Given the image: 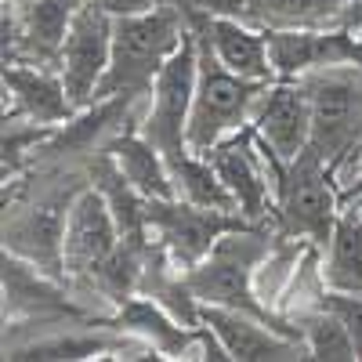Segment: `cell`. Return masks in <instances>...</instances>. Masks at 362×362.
<instances>
[{
  "label": "cell",
  "instance_id": "cell-1",
  "mask_svg": "<svg viewBox=\"0 0 362 362\" xmlns=\"http://www.w3.org/2000/svg\"><path fill=\"white\" fill-rule=\"evenodd\" d=\"M90 185V167L37 160L4 181V250L62 276V239L73 199Z\"/></svg>",
  "mask_w": 362,
  "mask_h": 362
},
{
  "label": "cell",
  "instance_id": "cell-2",
  "mask_svg": "<svg viewBox=\"0 0 362 362\" xmlns=\"http://www.w3.org/2000/svg\"><path fill=\"white\" fill-rule=\"evenodd\" d=\"M192 33V15L174 4H153L134 15H116L112 62L98 98H148L170 54Z\"/></svg>",
  "mask_w": 362,
  "mask_h": 362
},
{
  "label": "cell",
  "instance_id": "cell-3",
  "mask_svg": "<svg viewBox=\"0 0 362 362\" xmlns=\"http://www.w3.org/2000/svg\"><path fill=\"white\" fill-rule=\"evenodd\" d=\"M272 235H276V225H250L247 221V225L228 228L218 243L210 247V254L185 272L199 305L239 308V312H250V315H261L268 322L286 326L279 315H272L254 293V268L264 257Z\"/></svg>",
  "mask_w": 362,
  "mask_h": 362
},
{
  "label": "cell",
  "instance_id": "cell-4",
  "mask_svg": "<svg viewBox=\"0 0 362 362\" xmlns=\"http://www.w3.org/2000/svg\"><path fill=\"white\" fill-rule=\"evenodd\" d=\"M196 47H199V73H196V98L189 112V148L206 156L225 138L250 127L254 105L268 83L235 76L232 69H225L199 37Z\"/></svg>",
  "mask_w": 362,
  "mask_h": 362
},
{
  "label": "cell",
  "instance_id": "cell-5",
  "mask_svg": "<svg viewBox=\"0 0 362 362\" xmlns=\"http://www.w3.org/2000/svg\"><path fill=\"white\" fill-rule=\"evenodd\" d=\"M341 206H344V199H341L337 177L329 170V163L319 153L305 148L283 170L279 196H276V218L272 221H276V232H283V235L326 247Z\"/></svg>",
  "mask_w": 362,
  "mask_h": 362
},
{
  "label": "cell",
  "instance_id": "cell-6",
  "mask_svg": "<svg viewBox=\"0 0 362 362\" xmlns=\"http://www.w3.org/2000/svg\"><path fill=\"white\" fill-rule=\"evenodd\" d=\"M196 73H199V47H196V29L185 37L163 73L156 76L153 90L138 112V131L153 141L167 156L170 167H177L192 148H189V112L196 98Z\"/></svg>",
  "mask_w": 362,
  "mask_h": 362
},
{
  "label": "cell",
  "instance_id": "cell-7",
  "mask_svg": "<svg viewBox=\"0 0 362 362\" xmlns=\"http://www.w3.org/2000/svg\"><path fill=\"white\" fill-rule=\"evenodd\" d=\"M124 243V232L116 225V214L109 199L87 185L76 199H73V210H69V221H66V239H62V279L76 290V297L90 312L98 315H109L98 300H95V279L98 272L109 264V257L119 250Z\"/></svg>",
  "mask_w": 362,
  "mask_h": 362
},
{
  "label": "cell",
  "instance_id": "cell-8",
  "mask_svg": "<svg viewBox=\"0 0 362 362\" xmlns=\"http://www.w3.org/2000/svg\"><path fill=\"white\" fill-rule=\"evenodd\" d=\"M312 98V153L329 167L362 145V69L326 66L300 76Z\"/></svg>",
  "mask_w": 362,
  "mask_h": 362
},
{
  "label": "cell",
  "instance_id": "cell-9",
  "mask_svg": "<svg viewBox=\"0 0 362 362\" xmlns=\"http://www.w3.org/2000/svg\"><path fill=\"white\" fill-rule=\"evenodd\" d=\"M206 160L221 174L239 214L250 225H276L272 218H276V196L286 163L254 134V127H243L239 134L214 145Z\"/></svg>",
  "mask_w": 362,
  "mask_h": 362
},
{
  "label": "cell",
  "instance_id": "cell-10",
  "mask_svg": "<svg viewBox=\"0 0 362 362\" xmlns=\"http://www.w3.org/2000/svg\"><path fill=\"white\" fill-rule=\"evenodd\" d=\"M83 0H4V66H54Z\"/></svg>",
  "mask_w": 362,
  "mask_h": 362
},
{
  "label": "cell",
  "instance_id": "cell-11",
  "mask_svg": "<svg viewBox=\"0 0 362 362\" xmlns=\"http://www.w3.org/2000/svg\"><path fill=\"white\" fill-rule=\"evenodd\" d=\"M112 25L116 15L95 4H80L69 25V37L62 44V54H58V73H62V83L76 109L95 105L102 95V83L112 62Z\"/></svg>",
  "mask_w": 362,
  "mask_h": 362
},
{
  "label": "cell",
  "instance_id": "cell-12",
  "mask_svg": "<svg viewBox=\"0 0 362 362\" xmlns=\"http://www.w3.org/2000/svg\"><path fill=\"white\" fill-rule=\"evenodd\" d=\"M235 225H247V218L228 214V210H214V206H199L177 196L148 199V235L185 272L196 261H203L210 247Z\"/></svg>",
  "mask_w": 362,
  "mask_h": 362
},
{
  "label": "cell",
  "instance_id": "cell-13",
  "mask_svg": "<svg viewBox=\"0 0 362 362\" xmlns=\"http://www.w3.org/2000/svg\"><path fill=\"white\" fill-rule=\"evenodd\" d=\"M276 80H300L326 66H358L362 44L348 25L334 29H264ZM362 69V66H358Z\"/></svg>",
  "mask_w": 362,
  "mask_h": 362
},
{
  "label": "cell",
  "instance_id": "cell-14",
  "mask_svg": "<svg viewBox=\"0 0 362 362\" xmlns=\"http://www.w3.org/2000/svg\"><path fill=\"white\" fill-rule=\"evenodd\" d=\"M203 322L218 334L232 362H293L308 358V348L297 329L268 322L261 315L239 312V308H218L203 305Z\"/></svg>",
  "mask_w": 362,
  "mask_h": 362
},
{
  "label": "cell",
  "instance_id": "cell-15",
  "mask_svg": "<svg viewBox=\"0 0 362 362\" xmlns=\"http://www.w3.org/2000/svg\"><path fill=\"white\" fill-rule=\"evenodd\" d=\"M254 134L283 163L300 156L312 145V98L300 80H272L250 116Z\"/></svg>",
  "mask_w": 362,
  "mask_h": 362
},
{
  "label": "cell",
  "instance_id": "cell-16",
  "mask_svg": "<svg viewBox=\"0 0 362 362\" xmlns=\"http://www.w3.org/2000/svg\"><path fill=\"white\" fill-rule=\"evenodd\" d=\"M192 29L196 37L210 47V54L218 58L225 69H232L235 76L247 80H261L272 83L276 69H272V54H268V33L261 25H254L243 15H192Z\"/></svg>",
  "mask_w": 362,
  "mask_h": 362
},
{
  "label": "cell",
  "instance_id": "cell-17",
  "mask_svg": "<svg viewBox=\"0 0 362 362\" xmlns=\"http://www.w3.org/2000/svg\"><path fill=\"white\" fill-rule=\"evenodd\" d=\"M0 83H4V116H22V119H33V124L62 127L76 112L62 83V73L54 66L8 62Z\"/></svg>",
  "mask_w": 362,
  "mask_h": 362
},
{
  "label": "cell",
  "instance_id": "cell-18",
  "mask_svg": "<svg viewBox=\"0 0 362 362\" xmlns=\"http://www.w3.org/2000/svg\"><path fill=\"white\" fill-rule=\"evenodd\" d=\"M109 322L134 334L138 341H145L156 351V358H181V362L192 358V344L199 334V326L177 322L167 308H160L153 297H141V293H131L127 300H119Z\"/></svg>",
  "mask_w": 362,
  "mask_h": 362
},
{
  "label": "cell",
  "instance_id": "cell-19",
  "mask_svg": "<svg viewBox=\"0 0 362 362\" xmlns=\"http://www.w3.org/2000/svg\"><path fill=\"white\" fill-rule=\"evenodd\" d=\"M358 0H247L243 18L261 29H334L348 25Z\"/></svg>",
  "mask_w": 362,
  "mask_h": 362
},
{
  "label": "cell",
  "instance_id": "cell-20",
  "mask_svg": "<svg viewBox=\"0 0 362 362\" xmlns=\"http://www.w3.org/2000/svg\"><path fill=\"white\" fill-rule=\"evenodd\" d=\"M109 153H112L116 167L124 170V177L131 181L141 196H148V199H170V196H177L167 156L138 131V124L119 134L109 145Z\"/></svg>",
  "mask_w": 362,
  "mask_h": 362
},
{
  "label": "cell",
  "instance_id": "cell-21",
  "mask_svg": "<svg viewBox=\"0 0 362 362\" xmlns=\"http://www.w3.org/2000/svg\"><path fill=\"white\" fill-rule=\"evenodd\" d=\"M322 250V276L329 290L362 293V210L344 203Z\"/></svg>",
  "mask_w": 362,
  "mask_h": 362
},
{
  "label": "cell",
  "instance_id": "cell-22",
  "mask_svg": "<svg viewBox=\"0 0 362 362\" xmlns=\"http://www.w3.org/2000/svg\"><path fill=\"white\" fill-rule=\"evenodd\" d=\"M308 247L312 243H305V239L276 232L272 243H268V250H264V257L257 261V268H254V293H257V300L272 315H279L276 308H279V300H283V293H286V286H290L293 272H297V264H300V257H305Z\"/></svg>",
  "mask_w": 362,
  "mask_h": 362
},
{
  "label": "cell",
  "instance_id": "cell-23",
  "mask_svg": "<svg viewBox=\"0 0 362 362\" xmlns=\"http://www.w3.org/2000/svg\"><path fill=\"white\" fill-rule=\"evenodd\" d=\"M326 293H329V286H326V276H322V250L312 243L305 250V257H300V264H297V272H293V279H290L276 312L286 326L297 329L308 315L326 308Z\"/></svg>",
  "mask_w": 362,
  "mask_h": 362
},
{
  "label": "cell",
  "instance_id": "cell-24",
  "mask_svg": "<svg viewBox=\"0 0 362 362\" xmlns=\"http://www.w3.org/2000/svg\"><path fill=\"white\" fill-rule=\"evenodd\" d=\"M170 174H174V192H177V199H189V203H199V206H214V210L239 214L232 192L225 189L221 174L214 170V163H210L206 156L189 153L177 167H170ZM239 218H243V214H239Z\"/></svg>",
  "mask_w": 362,
  "mask_h": 362
},
{
  "label": "cell",
  "instance_id": "cell-25",
  "mask_svg": "<svg viewBox=\"0 0 362 362\" xmlns=\"http://www.w3.org/2000/svg\"><path fill=\"white\" fill-rule=\"evenodd\" d=\"M297 334H300V341H305V348H308V358H319V362H358V348H355L351 334L329 308L308 315L305 322L297 326Z\"/></svg>",
  "mask_w": 362,
  "mask_h": 362
},
{
  "label": "cell",
  "instance_id": "cell-26",
  "mask_svg": "<svg viewBox=\"0 0 362 362\" xmlns=\"http://www.w3.org/2000/svg\"><path fill=\"white\" fill-rule=\"evenodd\" d=\"M54 127L47 124H33L22 116H4V134H0V148H4V181L18 177L33 167L40 145L51 138Z\"/></svg>",
  "mask_w": 362,
  "mask_h": 362
},
{
  "label": "cell",
  "instance_id": "cell-27",
  "mask_svg": "<svg viewBox=\"0 0 362 362\" xmlns=\"http://www.w3.org/2000/svg\"><path fill=\"white\" fill-rule=\"evenodd\" d=\"M326 308L344 322V329L351 334V341H355V348H358V362H362V293L329 290V293H326Z\"/></svg>",
  "mask_w": 362,
  "mask_h": 362
},
{
  "label": "cell",
  "instance_id": "cell-28",
  "mask_svg": "<svg viewBox=\"0 0 362 362\" xmlns=\"http://www.w3.org/2000/svg\"><path fill=\"white\" fill-rule=\"evenodd\" d=\"M329 170H334V177H337V189H341L344 203L362 199V145L355 148V153H348L344 160H337Z\"/></svg>",
  "mask_w": 362,
  "mask_h": 362
},
{
  "label": "cell",
  "instance_id": "cell-29",
  "mask_svg": "<svg viewBox=\"0 0 362 362\" xmlns=\"http://www.w3.org/2000/svg\"><path fill=\"white\" fill-rule=\"evenodd\" d=\"M156 4H174V8L185 11V15H218V11L243 15L247 0H156Z\"/></svg>",
  "mask_w": 362,
  "mask_h": 362
},
{
  "label": "cell",
  "instance_id": "cell-30",
  "mask_svg": "<svg viewBox=\"0 0 362 362\" xmlns=\"http://www.w3.org/2000/svg\"><path fill=\"white\" fill-rule=\"evenodd\" d=\"M83 4H95L109 15H134V11H145V8H153L156 0H83Z\"/></svg>",
  "mask_w": 362,
  "mask_h": 362
},
{
  "label": "cell",
  "instance_id": "cell-31",
  "mask_svg": "<svg viewBox=\"0 0 362 362\" xmlns=\"http://www.w3.org/2000/svg\"><path fill=\"white\" fill-rule=\"evenodd\" d=\"M355 203H358V210H362V199H355Z\"/></svg>",
  "mask_w": 362,
  "mask_h": 362
}]
</instances>
